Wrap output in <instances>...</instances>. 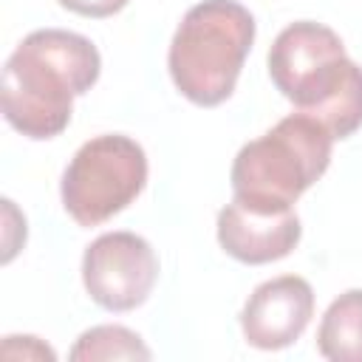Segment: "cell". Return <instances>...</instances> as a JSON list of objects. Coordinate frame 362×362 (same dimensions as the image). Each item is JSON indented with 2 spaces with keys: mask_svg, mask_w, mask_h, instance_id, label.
<instances>
[{
  "mask_svg": "<svg viewBox=\"0 0 362 362\" xmlns=\"http://www.w3.org/2000/svg\"><path fill=\"white\" fill-rule=\"evenodd\" d=\"M102 71L96 45L74 31H31L6 59L0 105L6 122L28 139L59 136L74 113V96L88 93Z\"/></svg>",
  "mask_w": 362,
  "mask_h": 362,
  "instance_id": "1",
  "label": "cell"
},
{
  "mask_svg": "<svg viewBox=\"0 0 362 362\" xmlns=\"http://www.w3.org/2000/svg\"><path fill=\"white\" fill-rule=\"evenodd\" d=\"M269 76L334 139H348L362 127V68L328 25L314 20L286 25L269 48Z\"/></svg>",
  "mask_w": 362,
  "mask_h": 362,
  "instance_id": "2",
  "label": "cell"
},
{
  "mask_svg": "<svg viewBox=\"0 0 362 362\" xmlns=\"http://www.w3.org/2000/svg\"><path fill=\"white\" fill-rule=\"evenodd\" d=\"M255 42V17L238 0H201L178 23L167 65L175 88L192 105L215 107L238 85Z\"/></svg>",
  "mask_w": 362,
  "mask_h": 362,
  "instance_id": "3",
  "label": "cell"
},
{
  "mask_svg": "<svg viewBox=\"0 0 362 362\" xmlns=\"http://www.w3.org/2000/svg\"><path fill=\"white\" fill-rule=\"evenodd\" d=\"M331 147L334 136L297 110L238 150L229 173L232 192L257 206L294 209V201L328 170Z\"/></svg>",
  "mask_w": 362,
  "mask_h": 362,
  "instance_id": "4",
  "label": "cell"
},
{
  "mask_svg": "<svg viewBox=\"0 0 362 362\" xmlns=\"http://www.w3.org/2000/svg\"><path fill=\"white\" fill-rule=\"evenodd\" d=\"M147 184V156L139 141L105 133L85 141L62 173V206L79 226H99L127 209Z\"/></svg>",
  "mask_w": 362,
  "mask_h": 362,
  "instance_id": "5",
  "label": "cell"
},
{
  "mask_svg": "<svg viewBox=\"0 0 362 362\" xmlns=\"http://www.w3.org/2000/svg\"><path fill=\"white\" fill-rule=\"evenodd\" d=\"M158 280V257L136 232L99 235L82 257V283L105 311L139 308Z\"/></svg>",
  "mask_w": 362,
  "mask_h": 362,
  "instance_id": "6",
  "label": "cell"
},
{
  "mask_svg": "<svg viewBox=\"0 0 362 362\" xmlns=\"http://www.w3.org/2000/svg\"><path fill=\"white\" fill-rule=\"evenodd\" d=\"M314 317V288L305 277L280 274L274 280L260 283L243 311L240 328L252 348L280 351L294 345Z\"/></svg>",
  "mask_w": 362,
  "mask_h": 362,
  "instance_id": "7",
  "label": "cell"
},
{
  "mask_svg": "<svg viewBox=\"0 0 362 362\" xmlns=\"http://www.w3.org/2000/svg\"><path fill=\"white\" fill-rule=\"evenodd\" d=\"M303 226L294 209H269L232 198L218 212V243L240 263L263 266L283 260L300 243Z\"/></svg>",
  "mask_w": 362,
  "mask_h": 362,
  "instance_id": "8",
  "label": "cell"
},
{
  "mask_svg": "<svg viewBox=\"0 0 362 362\" xmlns=\"http://www.w3.org/2000/svg\"><path fill=\"white\" fill-rule=\"evenodd\" d=\"M317 351L331 362H362V288H348L325 308Z\"/></svg>",
  "mask_w": 362,
  "mask_h": 362,
  "instance_id": "9",
  "label": "cell"
},
{
  "mask_svg": "<svg viewBox=\"0 0 362 362\" xmlns=\"http://www.w3.org/2000/svg\"><path fill=\"white\" fill-rule=\"evenodd\" d=\"M74 362H102V359H150L153 351L141 337L124 325H93L79 334L68 354Z\"/></svg>",
  "mask_w": 362,
  "mask_h": 362,
  "instance_id": "10",
  "label": "cell"
},
{
  "mask_svg": "<svg viewBox=\"0 0 362 362\" xmlns=\"http://www.w3.org/2000/svg\"><path fill=\"white\" fill-rule=\"evenodd\" d=\"M59 6H65L68 11L74 14H82V17H113L119 14L127 0H59Z\"/></svg>",
  "mask_w": 362,
  "mask_h": 362,
  "instance_id": "11",
  "label": "cell"
}]
</instances>
